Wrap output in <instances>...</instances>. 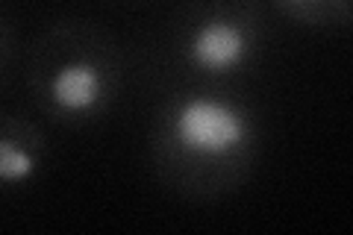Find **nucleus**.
<instances>
[{
    "label": "nucleus",
    "instance_id": "nucleus-2",
    "mask_svg": "<svg viewBox=\"0 0 353 235\" xmlns=\"http://www.w3.org/2000/svg\"><path fill=\"white\" fill-rule=\"evenodd\" d=\"M248 50H250V41L245 36V30L230 24V21H206L203 27H197L194 39L189 44L192 62L215 74L239 68L245 62Z\"/></svg>",
    "mask_w": 353,
    "mask_h": 235
},
{
    "label": "nucleus",
    "instance_id": "nucleus-1",
    "mask_svg": "<svg viewBox=\"0 0 353 235\" xmlns=\"http://www.w3.org/2000/svg\"><path fill=\"white\" fill-rule=\"evenodd\" d=\"M174 136L185 150L201 156H224L239 150L250 136L248 115L218 97L183 100L174 112Z\"/></svg>",
    "mask_w": 353,
    "mask_h": 235
},
{
    "label": "nucleus",
    "instance_id": "nucleus-3",
    "mask_svg": "<svg viewBox=\"0 0 353 235\" xmlns=\"http://www.w3.org/2000/svg\"><path fill=\"white\" fill-rule=\"evenodd\" d=\"M103 83L94 65L88 62H71L53 74L50 80V97L53 103L65 112H85L101 100Z\"/></svg>",
    "mask_w": 353,
    "mask_h": 235
},
{
    "label": "nucleus",
    "instance_id": "nucleus-4",
    "mask_svg": "<svg viewBox=\"0 0 353 235\" xmlns=\"http://www.w3.org/2000/svg\"><path fill=\"white\" fill-rule=\"evenodd\" d=\"M36 171V156L15 147L12 141H0V183H18Z\"/></svg>",
    "mask_w": 353,
    "mask_h": 235
}]
</instances>
